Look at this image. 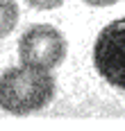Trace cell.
Returning a JSON list of instances; mask_svg holds the SVG:
<instances>
[{
    "label": "cell",
    "instance_id": "cell-5",
    "mask_svg": "<svg viewBox=\"0 0 125 131\" xmlns=\"http://www.w3.org/2000/svg\"><path fill=\"white\" fill-rule=\"evenodd\" d=\"M30 7H34V9H55L59 7L64 0H25Z\"/></svg>",
    "mask_w": 125,
    "mask_h": 131
},
{
    "label": "cell",
    "instance_id": "cell-2",
    "mask_svg": "<svg viewBox=\"0 0 125 131\" xmlns=\"http://www.w3.org/2000/svg\"><path fill=\"white\" fill-rule=\"evenodd\" d=\"M66 52V39L52 25H30L18 39V57L23 66L52 70L64 63Z\"/></svg>",
    "mask_w": 125,
    "mask_h": 131
},
{
    "label": "cell",
    "instance_id": "cell-1",
    "mask_svg": "<svg viewBox=\"0 0 125 131\" xmlns=\"http://www.w3.org/2000/svg\"><path fill=\"white\" fill-rule=\"evenodd\" d=\"M57 81L50 70L18 66L0 72V108L14 115L37 113L52 102Z\"/></svg>",
    "mask_w": 125,
    "mask_h": 131
},
{
    "label": "cell",
    "instance_id": "cell-6",
    "mask_svg": "<svg viewBox=\"0 0 125 131\" xmlns=\"http://www.w3.org/2000/svg\"><path fill=\"white\" fill-rule=\"evenodd\" d=\"M84 2L91 7H109V5H116L118 0H84Z\"/></svg>",
    "mask_w": 125,
    "mask_h": 131
},
{
    "label": "cell",
    "instance_id": "cell-4",
    "mask_svg": "<svg viewBox=\"0 0 125 131\" xmlns=\"http://www.w3.org/2000/svg\"><path fill=\"white\" fill-rule=\"evenodd\" d=\"M18 5L14 0H0V39L9 36L18 25Z\"/></svg>",
    "mask_w": 125,
    "mask_h": 131
},
{
    "label": "cell",
    "instance_id": "cell-3",
    "mask_svg": "<svg viewBox=\"0 0 125 131\" xmlns=\"http://www.w3.org/2000/svg\"><path fill=\"white\" fill-rule=\"evenodd\" d=\"M93 66L107 84L125 91V18L109 23L98 34Z\"/></svg>",
    "mask_w": 125,
    "mask_h": 131
}]
</instances>
